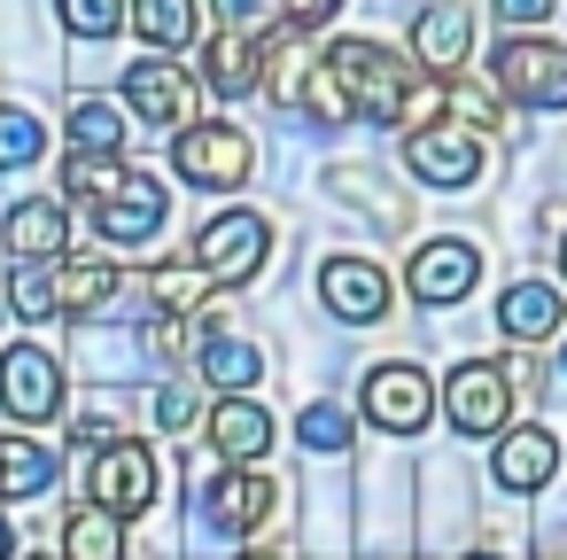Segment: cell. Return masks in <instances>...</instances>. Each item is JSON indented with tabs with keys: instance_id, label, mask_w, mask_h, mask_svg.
<instances>
[{
	"instance_id": "cell-40",
	"label": "cell",
	"mask_w": 567,
	"mask_h": 560,
	"mask_svg": "<svg viewBox=\"0 0 567 560\" xmlns=\"http://www.w3.org/2000/svg\"><path fill=\"white\" fill-rule=\"evenodd\" d=\"M24 560H55V552H24Z\"/></svg>"
},
{
	"instance_id": "cell-35",
	"label": "cell",
	"mask_w": 567,
	"mask_h": 560,
	"mask_svg": "<svg viewBox=\"0 0 567 560\" xmlns=\"http://www.w3.org/2000/svg\"><path fill=\"white\" fill-rule=\"evenodd\" d=\"M218 17H226V32L265 40V32H272V17H280V0H218Z\"/></svg>"
},
{
	"instance_id": "cell-6",
	"label": "cell",
	"mask_w": 567,
	"mask_h": 560,
	"mask_svg": "<svg viewBox=\"0 0 567 560\" xmlns=\"http://www.w3.org/2000/svg\"><path fill=\"white\" fill-rule=\"evenodd\" d=\"M319 296L342 327H381L389 319V273L373 257H327L319 265Z\"/></svg>"
},
{
	"instance_id": "cell-27",
	"label": "cell",
	"mask_w": 567,
	"mask_h": 560,
	"mask_svg": "<svg viewBox=\"0 0 567 560\" xmlns=\"http://www.w3.org/2000/svg\"><path fill=\"white\" fill-rule=\"evenodd\" d=\"M63 187H71L79 203H110V195L125 187V164H117V156H94V149H79V156L63 164Z\"/></svg>"
},
{
	"instance_id": "cell-14",
	"label": "cell",
	"mask_w": 567,
	"mask_h": 560,
	"mask_svg": "<svg viewBox=\"0 0 567 560\" xmlns=\"http://www.w3.org/2000/svg\"><path fill=\"white\" fill-rule=\"evenodd\" d=\"M551 467H559V436L551 428H505L497 436V459H489V475H497V490H513V498H528V490H544L551 482Z\"/></svg>"
},
{
	"instance_id": "cell-23",
	"label": "cell",
	"mask_w": 567,
	"mask_h": 560,
	"mask_svg": "<svg viewBox=\"0 0 567 560\" xmlns=\"http://www.w3.org/2000/svg\"><path fill=\"white\" fill-rule=\"evenodd\" d=\"M55 482V451L24 444V436H0V498H40Z\"/></svg>"
},
{
	"instance_id": "cell-3",
	"label": "cell",
	"mask_w": 567,
	"mask_h": 560,
	"mask_svg": "<svg viewBox=\"0 0 567 560\" xmlns=\"http://www.w3.org/2000/svg\"><path fill=\"white\" fill-rule=\"evenodd\" d=\"M265 257H272V226H265L257 211H226V218H210V226L195 234V265H203L210 281H249Z\"/></svg>"
},
{
	"instance_id": "cell-42",
	"label": "cell",
	"mask_w": 567,
	"mask_h": 560,
	"mask_svg": "<svg viewBox=\"0 0 567 560\" xmlns=\"http://www.w3.org/2000/svg\"><path fill=\"white\" fill-rule=\"evenodd\" d=\"M241 560H272V552H241Z\"/></svg>"
},
{
	"instance_id": "cell-39",
	"label": "cell",
	"mask_w": 567,
	"mask_h": 560,
	"mask_svg": "<svg viewBox=\"0 0 567 560\" xmlns=\"http://www.w3.org/2000/svg\"><path fill=\"white\" fill-rule=\"evenodd\" d=\"M466 560H505V552H466Z\"/></svg>"
},
{
	"instance_id": "cell-37",
	"label": "cell",
	"mask_w": 567,
	"mask_h": 560,
	"mask_svg": "<svg viewBox=\"0 0 567 560\" xmlns=\"http://www.w3.org/2000/svg\"><path fill=\"white\" fill-rule=\"evenodd\" d=\"M551 9H559V0H497V17H505V24H544Z\"/></svg>"
},
{
	"instance_id": "cell-5",
	"label": "cell",
	"mask_w": 567,
	"mask_h": 560,
	"mask_svg": "<svg viewBox=\"0 0 567 560\" xmlns=\"http://www.w3.org/2000/svg\"><path fill=\"white\" fill-rule=\"evenodd\" d=\"M0 413H17V420H48V413H63V366H55L40 343L0 350Z\"/></svg>"
},
{
	"instance_id": "cell-12",
	"label": "cell",
	"mask_w": 567,
	"mask_h": 560,
	"mask_svg": "<svg viewBox=\"0 0 567 560\" xmlns=\"http://www.w3.org/2000/svg\"><path fill=\"white\" fill-rule=\"evenodd\" d=\"M94 506H110L117 521L148 513V506H156V459H148L141 444H110V451H94Z\"/></svg>"
},
{
	"instance_id": "cell-25",
	"label": "cell",
	"mask_w": 567,
	"mask_h": 560,
	"mask_svg": "<svg viewBox=\"0 0 567 560\" xmlns=\"http://www.w3.org/2000/svg\"><path fill=\"white\" fill-rule=\"evenodd\" d=\"M148 296H156V312L164 319H187V312H203V296H210V273L187 257V265H156L148 273Z\"/></svg>"
},
{
	"instance_id": "cell-41",
	"label": "cell",
	"mask_w": 567,
	"mask_h": 560,
	"mask_svg": "<svg viewBox=\"0 0 567 560\" xmlns=\"http://www.w3.org/2000/svg\"><path fill=\"white\" fill-rule=\"evenodd\" d=\"M559 273H567V242H559Z\"/></svg>"
},
{
	"instance_id": "cell-30",
	"label": "cell",
	"mask_w": 567,
	"mask_h": 560,
	"mask_svg": "<svg viewBox=\"0 0 567 560\" xmlns=\"http://www.w3.org/2000/svg\"><path fill=\"white\" fill-rule=\"evenodd\" d=\"M296 110H303V118H319V125H350V118H358L350 86H342V79H334L327 63L311 71V86H303V102H296Z\"/></svg>"
},
{
	"instance_id": "cell-20",
	"label": "cell",
	"mask_w": 567,
	"mask_h": 560,
	"mask_svg": "<svg viewBox=\"0 0 567 560\" xmlns=\"http://www.w3.org/2000/svg\"><path fill=\"white\" fill-rule=\"evenodd\" d=\"M497 335H513V343H544V335H559V288H544V281L505 288V304H497Z\"/></svg>"
},
{
	"instance_id": "cell-7",
	"label": "cell",
	"mask_w": 567,
	"mask_h": 560,
	"mask_svg": "<svg viewBox=\"0 0 567 560\" xmlns=\"http://www.w3.org/2000/svg\"><path fill=\"white\" fill-rule=\"evenodd\" d=\"M443 413H451V428H458V436H497V428H505V413H513V381H505L497 366L466 358V366L451 374V389H443Z\"/></svg>"
},
{
	"instance_id": "cell-33",
	"label": "cell",
	"mask_w": 567,
	"mask_h": 560,
	"mask_svg": "<svg viewBox=\"0 0 567 560\" xmlns=\"http://www.w3.org/2000/svg\"><path fill=\"white\" fill-rule=\"evenodd\" d=\"M9 304H17V319H63V312H55V281H48V273H32V265L17 273Z\"/></svg>"
},
{
	"instance_id": "cell-24",
	"label": "cell",
	"mask_w": 567,
	"mask_h": 560,
	"mask_svg": "<svg viewBox=\"0 0 567 560\" xmlns=\"http://www.w3.org/2000/svg\"><path fill=\"white\" fill-rule=\"evenodd\" d=\"M443 110L458 118V133H497L505 125V94L489 86V79H443Z\"/></svg>"
},
{
	"instance_id": "cell-21",
	"label": "cell",
	"mask_w": 567,
	"mask_h": 560,
	"mask_svg": "<svg viewBox=\"0 0 567 560\" xmlns=\"http://www.w3.org/2000/svg\"><path fill=\"white\" fill-rule=\"evenodd\" d=\"M133 32L148 48H195L203 40V0H133Z\"/></svg>"
},
{
	"instance_id": "cell-16",
	"label": "cell",
	"mask_w": 567,
	"mask_h": 560,
	"mask_svg": "<svg viewBox=\"0 0 567 560\" xmlns=\"http://www.w3.org/2000/svg\"><path fill=\"white\" fill-rule=\"evenodd\" d=\"M466 40H474V17L458 9V0H435V9L412 17V55H420V71H435V79H451V71L466 63Z\"/></svg>"
},
{
	"instance_id": "cell-31",
	"label": "cell",
	"mask_w": 567,
	"mask_h": 560,
	"mask_svg": "<svg viewBox=\"0 0 567 560\" xmlns=\"http://www.w3.org/2000/svg\"><path fill=\"white\" fill-rule=\"evenodd\" d=\"M71 141L94 149V156H110V149L125 141V118H117L110 102H79V110H71Z\"/></svg>"
},
{
	"instance_id": "cell-10",
	"label": "cell",
	"mask_w": 567,
	"mask_h": 560,
	"mask_svg": "<svg viewBox=\"0 0 567 560\" xmlns=\"http://www.w3.org/2000/svg\"><path fill=\"white\" fill-rule=\"evenodd\" d=\"M272 475H257V467H226L210 490H203V521L218 529V537H249V529H265L272 521Z\"/></svg>"
},
{
	"instance_id": "cell-15",
	"label": "cell",
	"mask_w": 567,
	"mask_h": 560,
	"mask_svg": "<svg viewBox=\"0 0 567 560\" xmlns=\"http://www.w3.org/2000/svg\"><path fill=\"white\" fill-rule=\"evenodd\" d=\"M0 242H9L24 265H40V257H63V250H71V211H63L55 195H24L9 218H0Z\"/></svg>"
},
{
	"instance_id": "cell-34",
	"label": "cell",
	"mask_w": 567,
	"mask_h": 560,
	"mask_svg": "<svg viewBox=\"0 0 567 560\" xmlns=\"http://www.w3.org/2000/svg\"><path fill=\"white\" fill-rule=\"evenodd\" d=\"M156 420H164L172 436H187V428L203 420V397H195V381H164V389H156Z\"/></svg>"
},
{
	"instance_id": "cell-26",
	"label": "cell",
	"mask_w": 567,
	"mask_h": 560,
	"mask_svg": "<svg viewBox=\"0 0 567 560\" xmlns=\"http://www.w3.org/2000/svg\"><path fill=\"white\" fill-rule=\"evenodd\" d=\"M203 374H210L218 389L249 397V389L265 381V350H257V343H234V335H226V343H210V350H203Z\"/></svg>"
},
{
	"instance_id": "cell-36",
	"label": "cell",
	"mask_w": 567,
	"mask_h": 560,
	"mask_svg": "<svg viewBox=\"0 0 567 560\" xmlns=\"http://www.w3.org/2000/svg\"><path fill=\"white\" fill-rule=\"evenodd\" d=\"M334 9H342V0H280V17H288V24H303V32L334 24Z\"/></svg>"
},
{
	"instance_id": "cell-13",
	"label": "cell",
	"mask_w": 567,
	"mask_h": 560,
	"mask_svg": "<svg viewBox=\"0 0 567 560\" xmlns=\"http://www.w3.org/2000/svg\"><path fill=\"white\" fill-rule=\"evenodd\" d=\"M94 226H102L110 250H141V242L164 226V187L141 180V172H125V187H117L110 203H94Z\"/></svg>"
},
{
	"instance_id": "cell-11",
	"label": "cell",
	"mask_w": 567,
	"mask_h": 560,
	"mask_svg": "<svg viewBox=\"0 0 567 560\" xmlns=\"http://www.w3.org/2000/svg\"><path fill=\"white\" fill-rule=\"evenodd\" d=\"M125 110L141 125H195V79H187V63H133L125 71Z\"/></svg>"
},
{
	"instance_id": "cell-8",
	"label": "cell",
	"mask_w": 567,
	"mask_h": 560,
	"mask_svg": "<svg viewBox=\"0 0 567 560\" xmlns=\"http://www.w3.org/2000/svg\"><path fill=\"white\" fill-rule=\"evenodd\" d=\"M404 164H412V180H420V187L458 195V187H474V180H482V141H474V133L435 125V133H412V141H404Z\"/></svg>"
},
{
	"instance_id": "cell-17",
	"label": "cell",
	"mask_w": 567,
	"mask_h": 560,
	"mask_svg": "<svg viewBox=\"0 0 567 560\" xmlns=\"http://www.w3.org/2000/svg\"><path fill=\"white\" fill-rule=\"evenodd\" d=\"M203 86L226 94V102L257 94V86H265V40H249V32H218V40L203 48Z\"/></svg>"
},
{
	"instance_id": "cell-43",
	"label": "cell",
	"mask_w": 567,
	"mask_h": 560,
	"mask_svg": "<svg viewBox=\"0 0 567 560\" xmlns=\"http://www.w3.org/2000/svg\"><path fill=\"white\" fill-rule=\"evenodd\" d=\"M559 374H567V350H559Z\"/></svg>"
},
{
	"instance_id": "cell-22",
	"label": "cell",
	"mask_w": 567,
	"mask_h": 560,
	"mask_svg": "<svg viewBox=\"0 0 567 560\" xmlns=\"http://www.w3.org/2000/svg\"><path fill=\"white\" fill-rule=\"evenodd\" d=\"M63 560H125V521L110 506H79L63 521Z\"/></svg>"
},
{
	"instance_id": "cell-29",
	"label": "cell",
	"mask_w": 567,
	"mask_h": 560,
	"mask_svg": "<svg viewBox=\"0 0 567 560\" xmlns=\"http://www.w3.org/2000/svg\"><path fill=\"white\" fill-rule=\"evenodd\" d=\"M40 149H48V133H40V118H32V110H0V172L40 164Z\"/></svg>"
},
{
	"instance_id": "cell-2",
	"label": "cell",
	"mask_w": 567,
	"mask_h": 560,
	"mask_svg": "<svg viewBox=\"0 0 567 560\" xmlns=\"http://www.w3.org/2000/svg\"><path fill=\"white\" fill-rule=\"evenodd\" d=\"M249 164H257V149L241 125H187L172 141V172H187V187H241Z\"/></svg>"
},
{
	"instance_id": "cell-28",
	"label": "cell",
	"mask_w": 567,
	"mask_h": 560,
	"mask_svg": "<svg viewBox=\"0 0 567 560\" xmlns=\"http://www.w3.org/2000/svg\"><path fill=\"white\" fill-rule=\"evenodd\" d=\"M55 17H63V32H79V40H110V32L133 17V0H55Z\"/></svg>"
},
{
	"instance_id": "cell-9",
	"label": "cell",
	"mask_w": 567,
	"mask_h": 560,
	"mask_svg": "<svg viewBox=\"0 0 567 560\" xmlns=\"http://www.w3.org/2000/svg\"><path fill=\"white\" fill-rule=\"evenodd\" d=\"M474 273H482V250H474V242H458V234H443V242L412 250V273H404V288H412L427 312H443V304H458V296L474 288Z\"/></svg>"
},
{
	"instance_id": "cell-19",
	"label": "cell",
	"mask_w": 567,
	"mask_h": 560,
	"mask_svg": "<svg viewBox=\"0 0 567 560\" xmlns=\"http://www.w3.org/2000/svg\"><path fill=\"white\" fill-rule=\"evenodd\" d=\"M117 288H125V273H117L110 257H79V265H63V273H55V312L94 319V312H110V304H117Z\"/></svg>"
},
{
	"instance_id": "cell-38",
	"label": "cell",
	"mask_w": 567,
	"mask_h": 560,
	"mask_svg": "<svg viewBox=\"0 0 567 560\" xmlns=\"http://www.w3.org/2000/svg\"><path fill=\"white\" fill-rule=\"evenodd\" d=\"M0 560H17V529H9V513H0Z\"/></svg>"
},
{
	"instance_id": "cell-4",
	"label": "cell",
	"mask_w": 567,
	"mask_h": 560,
	"mask_svg": "<svg viewBox=\"0 0 567 560\" xmlns=\"http://www.w3.org/2000/svg\"><path fill=\"white\" fill-rule=\"evenodd\" d=\"M365 413H373V428L381 436H420L427 428V413H435V381L420 374V366H373L365 374Z\"/></svg>"
},
{
	"instance_id": "cell-32",
	"label": "cell",
	"mask_w": 567,
	"mask_h": 560,
	"mask_svg": "<svg viewBox=\"0 0 567 560\" xmlns=\"http://www.w3.org/2000/svg\"><path fill=\"white\" fill-rule=\"evenodd\" d=\"M296 444H303V451H342V444H350V413H342V405H303Z\"/></svg>"
},
{
	"instance_id": "cell-18",
	"label": "cell",
	"mask_w": 567,
	"mask_h": 560,
	"mask_svg": "<svg viewBox=\"0 0 567 560\" xmlns=\"http://www.w3.org/2000/svg\"><path fill=\"white\" fill-rule=\"evenodd\" d=\"M210 444L226 451V467H257V459L272 451V413H265L257 397H226V405L210 413Z\"/></svg>"
},
{
	"instance_id": "cell-1",
	"label": "cell",
	"mask_w": 567,
	"mask_h": 560,
	"mask_svg": "<svg viewBox=\"0 0 567 560\" xmlns=\"http://www.w3.org/2000/svg\"><path fill=\"white\" fill-rule=\"evenodd\" d=\"M489 86H497L505 102H528V110H567V48H559V40L520 32V40H505V48H497Z\"/></svg>"
}]
</instances>
